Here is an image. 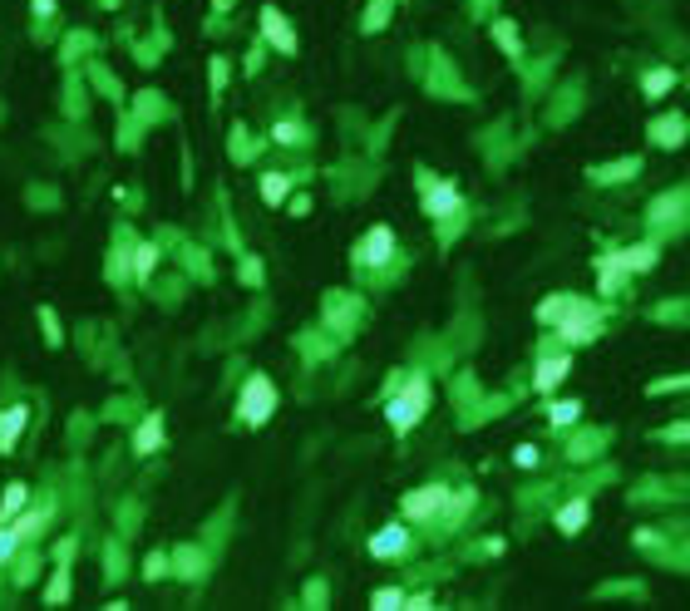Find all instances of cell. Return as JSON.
Segmentation results:
<instances>
[{"instance_id":"6da1fadb","label":"cell","mask_w":690,"mask_h":611,"mask_svg":"<svg viewBox=\"0 0 690 611\" xmlns=\"http://www.w3.org/2000/svg\"><path fill=\"white\" fill-rule=\"evenodd\" d=\"M538 321L552 325L562 341L582 345V341H597V331H602V306L572 296V291H558V296H548V301L538 306Z\"/></svg>"},{"instance_id":"7a4b0ae2","label":"cell","mask_w":690,"mask_h":611,"mask_svg":"<svg viewBox=\"0 0 690 611\" xmlns=\"http://www.w3.org/2000/svg\"><path fill=\"white\" fill-rule=\"evenodd\" d=\"M430 399H434L430 375H420V370H414L410 380H404V385L395 389L390 399H385V419H390V429H395V434H410V429L420 424L424 415H430Z\"/></svg>"},{"instance_id":"3957f363","label":"cell","mask_w":690,"mask_h":611,"mask_svg":"<svg viewBox=\"0 0 690 611\" xmlns=\"http://www.w3.org/2000/svg\"><path fill=\"white\" fill-rule=\"evenodd\" d=\"M271 415H277V385H271L267 375H247L242 395H237V419L252 424V429H261Z\"/></svg>"},{"instance_id":"277c9868","label":"cell","mask_w":690,"mask_h":611,"mask_svg":"<svg viewBox=\"0 0 690 611\" xmlns=\"http://www.w3.org/2000/svg\"><path fill=\"white\" fill-rule=\"evenodd\" d=\"M400 508H404L410 523H439V518H449V508H454V488H449V483H424V488L404 493Z\"/></svg>"},{"instance_id":"5b68a950","label":"cell","mask_w":690,"mask_h":611,"mask_svg":"<svg viewBox=\"0 0 690 611\" xmlns=\"http://www.w3.org/2000/svg\"><path fill=\"white\" fill-rule=\"evenodd\" d=\"M420 193H424V217H434V223H444V217L458 213V187H454V183L420 178Z\"/></svg>"},{"instance_id":"8992f818","label":"cell","mask_w":690,"mask_h":611,"mask_svg":"<svg viewBox=\"0 0 690 611\" xmlns=\"http://www.w3.org/2000/svg\"><path fill=\"white\" fill-rule=\"evenodd\" d=\"M395 257V232L390 227H370L360 237V247H355V267H385V261Z\"/></svg>"},{"instance_id":"52a82bcc","label":"cell","mask_w":690,"mask_h":611,"mask_svg":"<svg viewBox=\"0 0 690 611\" xmlns=\"http://www.w3.org/2000/svg\"><path fill=\"white\" fill-rule=\"evenodd\" d=\"M69 562H75V537H65L55 552V567H50V582H45V602L59 606L69 602Z\"/></svg>"},{"instance_id":"ba28073f","label":"cell","mask_w":690,"mask_h":611,"mask_svg":"<svg viewBox=\"0 0 690 611\" xmlns=\"http://www.w3.org/2000/svg\"><path fill=\"white\" fill-rule=\"evenodd\" d=\"M261 35H267L281 55H296V30L286 25V15H281L277 5H261Z\"/></svg>"},{"instance_id":"9c48e42d","label":"cell","mask_w":690,"mask_h":611,"mask_svg":"<svg viewBox=\"0 0 690 611\" xmlns=\"http://www.w3.org/2000/svg\"><path fill=\"white\" fill-rule=\"evenodd\" d=\"M159 449H163V415H159V409H149V415L133 424V454L149 459V454H159Z\"/></svg>"},{"instance_id":"30bf717a","label":"cell","mask_w":690,"mask_h":611,"mask_svg":"<svg viewBox=\"0 0 690 611\" xmlns=\"http://www.w3.org/2000/svg\"><path fill=\"white\" fill-rule=\"evenodd\" d=\"M25 424H30V405H5L0 409V454H15Z\"/></svg>"},{"instance_id":"8fae6325","label":"cell","mask_w":690,"mask_h":611,"mask_svg":"<svg viewBox=\"0 0 690 611\" xmlns=\"http://www.w3.org/2000/svg\"><path fill=\"white\" fill-rule=\"evenodd\" d=\"M567 370H572V355H542L538 375H532V389H538V395H552V389L567 380Z\"/></svg>"},{"instance_id":"7c38bea8","label":"cell","mask_w":690,"mask_h":611,"mask_svg":"<svg viewBox=\"0 0 690 611\" xmlns=\"http://www.w3.org/2000/svg\"><path fill=\"white\" fill-rule=\"evenodd\" d=\"M55 513H59V503H55V498H45L40 508H25V513H20V518H15V528H20V537H25V547L35 543V537L45 533L50 523H55Z\"/></svg>"},{"instance_id":"4fadbf2b","label":"cell","mask_w":690,"mask_h":611,"mask_svg":"<svg viewBox=\"0 0 690 611\" xmlns=\"http://www.w3.org/2000/svg\"><path fill=\"white\" fill-rule=\"evenodd\" d=\"M370 552L375 557H404L410 552V528H400V523H395V528H380L370 537Z\"/></svg>"},{"instance_id":"5bb4252c","label":"cell","mask_w":690,"mask_h":611,"mask_svg":"<svg viewBox=\"0 0 690 611\" xmlns=\"http://www.w3.org/2000/svg\"><path fill=\"white\" fill-rule=\"evenodd\" d=\"M159 257H163L159 242H133V247H129V277L133 281H149L153 267H159Z\"/></svg>"},{"instance_id":"9a60e30c","label":"cell","mask_w":690,"mask_h":611,"mask_svg":"<svg viewBox=\"0 0 690 611\" xmlns=\"http://www.w3.org/2000/svg\"><path fill=\"white\" fill-rule=\"evenodd\" d=\"M656 257H661V247H656V242H636V247L622 251V267L631 271V277H641V271L656 267Z\"/></svg>"},{"instance_id":"2e32d148","label":"cell","mask_w":690,"mask_h":611,"mask_svg":"<svg viewBox=\"0 0 690 611\" xmlns=\"http://www.w3.org/2000/svg\"><path fill=\"white\" fill-rule=\"evenodd\" d=\"M25 508H30V488H25L20 479L5 483V493H0V523H15Z\"/></svg>"},{"instance_id":"e0dca14e","label":"cell","mask_w":690,"mask_h":611,"mask_svg":"<svg viewBox=\"0 0 690 611\" xmlns=\"http://www.w3.org/2000/svg\"><path fill=\"white\" fill-rule=\"evenodd\" d=\"M587 518H592L587 498H572V503H562V508H558V528L562 533H582V528H587Z\"/></svg>"},{"instance_id":"ac0fdd59","label":"cell","mask_w":690,"mask_h":611,"mask_svg":"<svg viewBox=\"0 0 690 611\" xmlns=\"http://www.w3.org/2000/svg\"><path fill=\"white\" fill-rule=\"evenodd\" d=\"M597 277H602V291H606V296H612V291H622V277H626L622 251H612V257H602V261H597Z\"/></svg>"},{"instance_id":"d6986e66","label":"cell","mask_w":690,"mask_h":611,"mask_svg":"<svg viewBox=\"0 0 690 611\" xmlns=\"http://www.w3.org/2000/svg\"><path fill=\"white\" fill-rule=\"evenodd\" d=\"M25 547V537H20L15 523H0V572H5L10 562H15V552Z\"/></svg>"},{"instance_id":"ffe728a7","label":"cell","mask_w":690,"mask_h":611,"mask_svg":"<svg viewBox=\"0 0 690 611\" xmlns=\"http://www.w3.org/2000/svg\"><path fill=\"white\" fill-rule=\"evenodd\" d=\"M651 133H656V143H661V149H676V143L685 139V119H681V114H671V119H661Z\"/></svg>"},{"instance_id":"44dd1931","label":"cell","mask_w":690,"mask_h":611,"mask_svg":"<svg viewBox=\"0 0 690 611\" xmlns=\"http://www.w3.org/2000/svg\"><path fill=\"white\" fill-rule=\"evenodd\" d=\"M173 572H177V577H187V582H197V577H203V552H193V547L173 552Z\"/></svg>"},{"instance_id":"7402d4cb","label":"cell","mask_w":690,"mask_h":611,"mask_svg":"<svg viewBox=\"0 0 690 611\" xmlns=\"http://www.w3.org/2000/svg\"><path fill=\"white\" fill-rule=\"evenodd\" d=\"M671 84H676V69H666V65H661V69H646V75H641V89L651 94V99H661Z\"/></svg>"},{"instance_id":"603a6c76","label":"cell","mask_w":690,"mask_h":611,"mask_svg":"<svg viewBox=\"0 0 690 611\" xmlns=\"http://www.w3.org/2000/svg\"><path fill=\"white\" fill-rule=\"evenodd\" d=\"M286 193H291L286 173H261V197H267V203H286Z\"/></svg>"},{"instance_id":"cb8c5ba5","label":"cell","mask_w":690,"mask_h":611,"mask_svg":"<svg viewBox=\"0 0 690 611\" xmlns=\"http://www.w3.org/2000/svg\"><path fill=\"white\" fill-rule=\"evenodd\" d=\"M494 40L508 50V59H522V40H518V30L508 25V20H494Z\"/></svg>"},{"instance_id":"d4e9b609","label":"cell","mask_w":690,"mask_h":611,"mask_svg":"<svg viewBox=\"0 0 690 611\" xmlns=\"http://www.w3.org/2000/svg\"><path fill=\"white\" fill-rule=\"evenodd\" d=\"M404 597H410L404 587H380V592L370 597V606H375V611H400V606H404Z\"/></svg>"},{"instance_id":"484cf974","label":"cell","mask_w":690,"mask_h":611,"mask_svg":"<svg viewBox=\"0 0 690 611\" xmlns=\"http://www.w3.org/2000/svg\"><path fill=\"white\" fill-rule=\"evenodd\" d=\"M40 325H45V345H50V351H59V341H65V331H59V315H55V306H40Z\"/></svg>"},{"instance_id":"4316f807","label":"cell","mask_w":690,"mask_h":611,"mask_svg":"<svg viewBox=\"0 0 690 611\" xmlns=\"http://www.w3.org/2000/svg\"><path fill=\"white\" fill-rule=\"evenodd\" d=\"M577 399H558V405L548 409V419H552V429H567V424H577Z\"/></svg>"},{"instance_id":"83f0119b","label":"cell","mask_w":690,"mask_h":611,"mask_svg":"<svg viewBox=\"0 0 690 611\" xmlns=\"http://www.w3.org/2000/svg\"><path fill=\"white\" fill-rule=\"evenodd\" d=\"M173 572V557L168 552H149L143 557V577H149V582H159V577H168Z\"/></svg>"},{"instance_id":"f1b7e54d","label":"cell","mask_w":690,"mask_h":611,"mask_svg":"<svg viewBox=\"0 0 690 611\" xmlns=\"http://www.w3.org/2000/svg\"><path fill=\"white\" fill-rule=\"evenodd\" d=\"M10 567H15V572H10V582H15V587H25L30 582V577H35V557H20V562H10Z\"/></svg>"},{"instance_id":"f546056e","label":"cell","mask_w":690,"mask_h":611,"mask_svg":"<svg viewBox=\"0 0 690 611\" xmlns=\"http://www.w3.org/2000/svg\"><path fill=\"white\" fill-rule=\"evenodd\" d=\"M271 133H277V143H296V139H301V129H296V123H277Z\"/></svg>"},{"instance_id":"4dcf8cb0","label":"cell","mask_w":690,"mask_h":611,"mask_svg":"<svg viewBox=\"0 0 690 611\" xmlns=\"http://www.w3.org/2000/svg\"><path fill=\"white\" fill-rule=\"evenodd\" d=\"M404 606H414V611H430V606H434V597H430V592H410V597H404Z\"/></svg>"},{"instance_id":"1f68e13d","label":"cell","mask_w":690,"mask_h":611,"mask_svg":"<svg viewBox=\"0 0 690 611\" xmlns=\"http://www.w3.org/2000/svg\"><path fill=\"white\" fill-rule=\"evenodd\" d=\"M513 463H518V469H532V463H538V449H532V444H522L518 454H513Z\"/></svg>"},{"instance_id":"d6a6232c","label":"cell","mask_w":690,"mask_h":611,"mask_svg":"<svg viewBox=\"0 0 690 611\" xmlns=\"http://www.w3.org/2000/svg\"><path fill=\"white\" fill-rule=\"evenodd\" d=\"M242 281H261V261H252V257L242 261Z\"/></svg>"},{"instance_id":"836d02e7","label":"cell","mask_w":690,"mask_h":611,"mask_svg":"<svg viewBox=\"0 0 690 611\" xmlns=\"http://www.w3.org/2000/svg\"><path fill=\"white\" fill-rule=\"evenodd\" d=\"M35 15L50 20V15H55V0H35Z\"/></svg>"},{"instance_id":"e575fe53","label":"cell","mask_w":690,"mask_h":611,"mask_svg":"<svg viewBox=\"0 0 690 611\" xmlns=\"http://www.w3.org/2000/svg\"><path fill=\"white\" fill-rule=\"evenodd\" d=\"M666 439H690V424H676V429H666Z\"/></svg>"}]
</instances>
